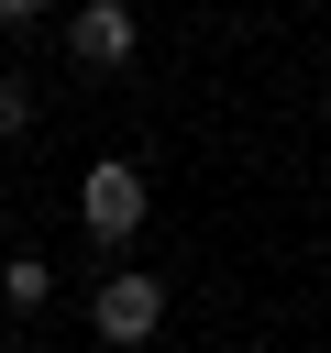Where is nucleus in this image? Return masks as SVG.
Here are the masks:
<instances>
[{
    "label": "nucleus",
    "mask_w": 331,
    "mask_h": 353,
    "mask_svg": "<svg viewBox=\"0 0 331 353\" xmlns=\"http://www.w3.org/2000/svg\"><path fill=\"white\" fill-rule=\"evenodd\" d=\"M0 232H11V210H0Z\"/></svg>",
    "instance_id": "7"
},
{
    "label": "nucleus",
    "mask_w": 331,
    "mask_h": 353,
    "mask_svg": "<svg viewBox=\"0 0 331 353\" xmlns=\"http://www.w3.org/2000/svg\"><path fill=\"white\" fill-rule=\"evenodd\" d=\"M0 298H11L22 320H33V309L55 298V265H44V254H11V265H0Z\"/></svg>",
    "instance_id": "4"
},
{
    "label": "nucleus",
    "mask_w": 331,
    "mask_h": 353,
    "mask_svg": "<svg viewBox=\"0 0 331 353\" xmlns=\"http://www.w3.org/2000/svg\"><path fill=\"white\" fill-rule=\"evenodd\" d=\"M132 44H143V22H132V0H88V11H66V55H77L88 77H110V66H132Z\"/></svg>",
    "instance_id": "3"
},
{
    "label": "nucleus",
    "mask_w": 331,
    "mask_h": 353,
    "mask_svg": "<svg viewBox=\"0 0 331 353\" xmlns=\"http://www.w3.org/2000/svg\"><path fill=\"white\" fill-rule=\"evenodd\" d=\"M33 121H44V99H33V77H11V66H0V143H22Z\"/></svg>",
    "instance_id": "5"
},
{
    "label": "nucleus",
    "mask_w": 331,
    "mask_h": 353,
    "mask_svg": "<svg viewBox=\"0 0 331 353\" xmlns=\"http://www.w3.org/2000/svg\"><path fill=\"white\" fill-rule=\"evenodd\" d=\"M88 331H99L110 353H143V342L166 331V276H143V265H110V276H99V298H88Z\"/></svg>",
    "instance_id": "2"
},
{
    "label": "nucleus",
    "mask_w": 331,
    "mask_h": 353,
    "mask_svg": "<svg viewBox=\"0 0 331 353\" xmlns=\"http://www.w3.org/2000/svg\"><path fill=\"white\" fill-rule=\"evenodd\" d=\"M143 210H154V188H143V165H132V154H99V165L77 176V221H88V243H99V254H121V243L143 232Z\"/></svg>",
    "instance_id": "1"
},
{
    "label": "nucleus",
    "mask_w": 331,
    "mask_h": 353,
    "mask_svg": "<svg viewBox=\"0 0 331 353\" xmlns=\"http://www.w3.org/2000/svg\"><path fill=\"white\" fill-rule=\"evenodd\" d=\"M44 11H55V0H0V33H33Z\"/></svg>",
    "instance_id": "6"
}]
</instances>
